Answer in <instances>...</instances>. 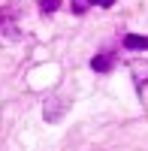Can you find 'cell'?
<instances>
[{
  "instance_id": "cell-1",
  "label": "cell",
  "mask_w": 148,
  "mask_h": 151,
  "mask_svg": "<svg viewBox=\"0 0 148 151\" xmlns=\"http://www.w3.org/2000/svg\"><path fill=\"white\" fill-rule=\"evenodd\" d=\"M70 109V100L64 97V94H52L45 100V109H42V115H45V121L48 124H55V121H60L64 118V112Z\"/></svg>"
},
{
  "instance_id": "cell-2",
  "label": "cell",
  "mask_w": 148,
  "mask_h": 151,
  "mask_svg": "<svg viewBox=\"0 0 148 151\" xmlns=\"http://www.w3.org/2000/svg\"><path fill=\"white\" fill-rule=\"evenodd\" d=\"M130 73H133V82H136L139 94L148 97V60H133V64H130Z\"/></svg>"
},
{
  "instance_id": "cell-3",
  "label": "cell",
  "mask_w": 148,
  "mask_h": 151,
  "mask_svg": "<svg viewBox=\"0 0 148 151\" xmlns=\"http://www.w3.org/2000/svg\"><path fill=\"white\" fill-rule=\"evenodd\" d=\"M15 18H18V6H0V33L15 36Z\"/></svg>"
},
{
  "instance_id": "cell-4",
  "label": "cell",
  "mask_w": 148,
  "mask_h": 151,
  "mask_svg": "<svg viewBox=\"0 0 148 151\" xmlns=\"http://www.w3.org/2000/svg\"><path fill=\"white\" fill-rule=\"evenodd\" d=\"M112 67H115V55L112 52H103V55H94L91 58V70L94 73H109Z\"/></svg>"
},
{
  "instance_id": "cell-5",
  "label": "cell",
  "mask_w": 148,
  "mask_h": 151,
  "mask_svg": "<svg viewBox=\"0 0 148 151\" xmlns=\"http://www.w3.org/2000/svg\"><path fill=\"white\" fill-rule=\"evenodd\" d=\"M124 45H127V48H145V52H148V36L127 33V36H124Z\"/></svg>"
},
{
  "instance_id": "cell-6",
  "label": "cell",
  "mask_w": 148,
  "mask_h": 151,
  "mask_svg": "<svg viewBox=\"0 0 148 151\" xmlns=\"http://www.w3.org/2000/svg\"><path fill=\"white\" fill-rule=\"evenodd\" d=\"M40 3V12H45V15H52V12L60 6V0H36Z\"/></svg>"
},
{
  "instance_id": "cell-7",
  "label": "cell",
  "mask_w": 148,
  "mask_h": 151,
  "mask_svg": "<svg viewBox=\"0 0 148 151\" xmlns=\"http://www.w3.org/2000/svg\"><path fill=\"white\" fill-rule=\"evenodd\" d=\"M70 6H73V12H76V15H85V12H88V6H91V3H88V0H73Z\"/></svg>"
},
{
  "instance_id": "cell-8",
  "label": "cell",
  "mask_w": 148,
  "mask_h": 151,
  "mask_svg": "<svg viewBox=\"0 0 148 151\" xmlns=\"http://www.w3.org/2000/svg\"><path fill=\"white\" fill-rule=\"evenodd\" d=\"M88 3H97V6H103V9H109V6H115V0H88Z\"/></svg>"
}]
</instances>
